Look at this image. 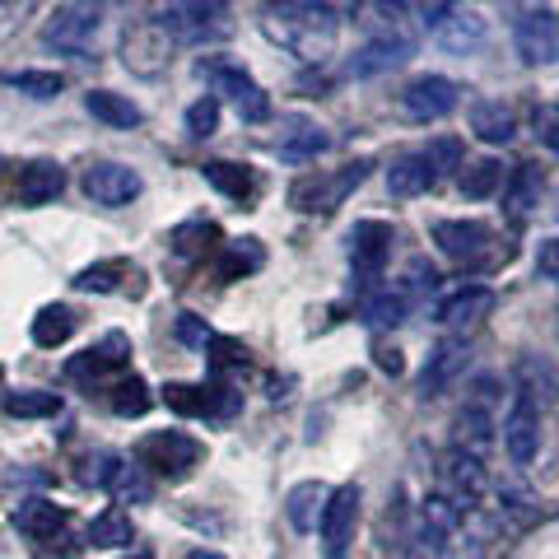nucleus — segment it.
<instances>
[{"instance_id": "37998d69", "label": "nucleus", "mask_w": 559, "mask_h": 559, "mask_svg": "<svg viewBox=\"0 0 559 559\" xmlns=\"http://www.w3.org/2000/svg\"><path fill=\"white\" fill-rule=\"evenodd\" d=\"M518 378H522V388H518V392H527L532 401H536V396H550V392L559 388L555 369H550V364H540L536 355H527V359L518 364Z\"/></svg>"}, {"instance_id": "412c9836", "label": "nucleus", "mask_w": 559, "mask_h": 559, "mask_svg": "<svg viewBox=\"0 0 559 559\" xmlns=\"http://www.w3.org/2000/svg\"><path fill=\"white\" fill-rule=\"evenodd\" d=\"M466 364H471L466 336H452V341H443V345L429 355L425 373H419V392H425V396H439L443 388H452V382H457V378L466 373Z\"/></svg>"}, {"instance_id": "473e14b6", "label": "nucleus", "mask_w": 559, "mask_h": 559, "mask_svg": "<svg viewBox=\"0 0 559 559\" xmlns=\"http://www.w3.org/2000/svg\"><path fill=\"white\" fill-rule=\"evenodd\" d=\"M103 489H108L112 499H121V503H150V499H154L150 471H140V466H131V462H117Z\"/></svg>"}, {"instance_id": "4c0bfd02", "label": "nucleus", "mask_w": 559, "mask_h": 559, "mask_svg": "<svg viewBox=\"0 0 559 559\" xmlns=\"http://www.w3.org/2000/svg\"><path fill=\"white\" fill-rule=\"evenodd\" d=\"M90 546L98 550H117V546H131V518L121 509H108L90 522Z\"/></svg>"}, {"instance_id": "9b49d317", "label": "nucleus", "mask_w": 559, "mask_h": 559, "mask_svg": "<svg viewBox=\"0 0 559 559\" xmlns=\"http://www.w3.org/2000/svg\"><path fill=\"white\" fill-rule=\"evenodd\" d=\"M178 47L168 38V33L159 28V20H140V24H131L127 28V38H121V66L131 70V75H164L168 70V51Z\"/></svg>"}, {"instance_id": "b1692460", "label": "nucleus", "mask_w": 559, "mask_h": 559, "mask_svg": "<svg viewBox=\"0 0 559 559\" xmlns=\"http://www.w3.org/2000/svg\"><path fill=\"white\" fill-rule=\"evenodd\" d=\"M326 145H331V135L318 127V121H308V117H289L285 131L275 135V154H280V159H289V164L318 159V154H326Z\"/></svg>"}, {"instance_id": "8fccbe9b", "label": "nucleus", "mask_w": 559, "mask_h": 559, "mask_svg": "<svg viewBox=\"0 0 559 559\" xmlns=\"http://www.w3.org/2000/svg\"><path fill=\"white\" fill-rule=\"evenodd\" d=\"M33 10H38V0H0V24H20Z\"/></svg>"}, {"instance_id": "de8ad7c7", "label": "nucleus", "mask_w": 559, "mask_h": 559, "mask_svg": "<svg viewBox=\"0 0 559 559\" xmlns=\"http://www.w3.org/2000/svg\"><path fill=\"white\" fill-rule=\"evenodd\" d=\"M178 341H187V345H197V349H205L210 341H215V336H210V326L197 318V312H182V318H178Z\"/></svg>"}, {"instance_id": "4be33fe9", "label": "nucleus", "mask_w": 559, "mask_h": 559, "mask_svg": "<svg viewBox=\"0 0 559 559\" xmlns=\"http://www.w3.org/2000/svg\"><path fill=\"white\" fill-rule=\"evenodd\" d=\"M540 191H546V173H540L536 164H518L509 187H503V215H509V224H527L536 215L540 205Z\"/></svg>"}, {"instance_id": "3c124183", "label": "nucleus", "mask_w": 559, "mask_h": 559, "mask_svg": "<svg viewBox=\"0 0 559 559\" xmlns=\"http://www.w3.org/2000/svg\"><path fill=\"white\" fill-rule=\"evenodd\" d=\"M536 135L546 140V145L559 154V112H546V117H536Z\"/></svg>"}, {"instance_id": "2eb2a0df", "label": "nucleus", "mask_w": 559, "mask_h": 559, "mask_svg": "<svg viewBox=\"0 0 559 559\" xmlns=\"http://www.w3.org/2000/svg\"><path fill=\"white\" fill-rule=\"evenodd\" d=\"M513 47L522 66H559V14L555 10L522 14L513 28Z\"/></svg>"}, {"instance_id": "cd10ccee", "label": "nucleus", "mask_w": 559, "mask_h": 559, "mask_svg": "<svg viewBox=\"0 0 559 559\" xmlns=\"http://www.w3.org/2000/svg\"><path fill=\"white\" fill-rule=\"evenodd\" d=\"M66 522H70L66 509H57L51 499H24L20 513H14V527L33 540H57L66 532Z\"/></svg>"}, {"instance_id": "39448f33", "label": "nucleus", "mask_w": 559, "mask_h": 559, "mask_svg": "<svg viewBox=\"0 0 559 559\" xmlns=\"http://www.w3.org/2000/svg\"><path fill=\"white\" fill-rule=\"evenodd\" d=\"M369 159H355L345 168H331V173H308L289 187V205L304 210V215H331L336 205H345V197L355 191L364 178H369Z\"/></svg>"}, {"instance_id": "7ed1b4c3", "label": "nucleus", "mask_w": 559, "mask_h": 559, "mask_svg": "<svg viewBox=\"0 0 559 559\" xmlns=\"http://www.w3.org/2000/svg\"><path fill=\"white\" fill-rule=\"evenodd\" d=\"M154 20L178 47H210L234 33V5L229 0H168Z\"/></svg>"}, {"instance_id": "6e6552de", "label": "nucleus", "mask_w": 559, "mask_h": 559, "mask_svg": "<svg viewBox=\"0 0 559 559\" xmlns=\"http://www.w3.org/2000/svg\"><path fill=\"white\" fill-rule=\"evenodd\" d=\"M452 532H457V509L443 495L425 499L406 536V559H452Z\"/></svg>"}, {"instance_id": "58836bf2", "label": "nucleus", "mask_w": 559, "mask_h": 559, "mask_svg": "<svg viewBox=\"0 0 559 559\" xmlns=\"http://www.w3.org/2000/svg\"><path fill=\"white\" fill-rule=\"evenodd\" d=\"M219 238V229H215V219H187V224H178V229H173V252L178 257H201L210 242Z\"/></svg>"}, {"instance_id": "72a5a7b5", "label": "nucleus", "mask_w": 559, "mask_h": 559, "mask_svg": "<svg viewBox=\"0 0 559 559\" xmlns=\"http://www.w3.org/2000/svg\"><path fill=\"white\" fill-rule=\"evenodd\" d=\"M499 182H503V164H499V159L462 164V178H457V187H462V197H466V201H485V197H495Z\"/></svg>"}, {"instance_id": "f3484780", "label": "nucleus", "mask_w": 559, "mask_h": 559, "mask_svg": "<svg viewBox=\"0 0 559 559\" xmlns=\"http://www.w3.org/2000/svg\"><path fill=\"white\" fill-rule=\"evenodd\" d=\"M503 448H509L513 466H532L540 448V406L527 392H513L509 415H503Z\"/></svg>"}, {"instance_id": "0eeeda50", "label": "nucleus", "mask_w": 559, "mask_h": 559, "mask_svg": "<svg viewBox=\"0 0 559 559\" xmlns=\"http://www.w3.org/2000/svg\"><path fill=\"white\" fill-rule=\"evenodd\" d=\"M197 70H201L210 84H215V94H224V98L234 103V112H238L242 121H266V117H271V94L261 90V84H257L242 66L210 57V61H201Z\"/></svg>"}, {"instance_id": "09e8293b", "label": "nucleus", "mask_w": 559, "mask_h": 559, "mask_svg": "<svg viewBox=\"0 0 559 559\" xmlns=\"http://www.w3.org/2000/svg\"><path fill=\"white\" fill-rule=\"evenodd\" d=\"M536 271L546 275V280H559V238H546V242H540V252H536Z\"/></svg>"}, {"instance_id": "f03ea898", "label": "nucleus", "mask_w": 559, "mask_h": 559, "mask_svg": "<svg viewBox=\"0 0 559 559\" xmlns=\"http://www.w3.org/2000/svg\"><path fill=\"white\" fill-rule=\"evenodd\" d=\"M112 10H117V0H70L66 10H57V20L43 28V43L75 61H90L112 24Z\"/></svg>"}, {"instance_id": "20e7f679", "label": "nucleus", "mask_w": 559, "mask_h": 559, "mask_svg": "<svg viewBox=\"0 0 559 559\" xmlns=\"http://www.w3.org/2000/svg\"><path fill=\"white\" fill-rule=\"evenodd\" d=\"M201 457H205V443L182 429H159L135 443V466L150 471V476H164V480H187L191 471L201 466Z\"/></svg>"}, {"instance_id": "49530a36", "label": "nucleus", "mask_w": 559, "mask_h": 559, "mask_svg": "<svg viewBox=\"0 0 559 559\" xmlns=\"http://www.w3.org/2000/svg\"><path fill=\"white\" fill-rule=\"evenodd\" d=\"M425 154H429V164H433L439 178H443L448 168H462V145H457V140H439V145L425 150Z\"/></svg>"}, {"instance_id": "5fc2aeb1", "label": "nucleus", "mask_w": 559, "mask_h": 559, "mask_svg": "<svg viewBox=\"0 0 559 559\" xmlns=\"http://www.w3.org/2000/svg\"><path fill=\"white\" fill-rule=\"evenodd\" d=\"M392 5H406V10H411V0H392Z\"/></svg>"}, {"instance_id": "423d86ee", "label": "nucleus", "mask_w": 559, "mask_h": 559, "mask_svg": "<svg viewBox=\"0 0 559 559\" xmlns=\"http://www.w3.org/2000/svg\"><path fill=\"white\" fill-rule=\"evenodd\" d=\"M425 28L443 51H452V57H466V51H476L489 38L485 14L476 5H466V0H439V5L425 14Z\"/></svg>"}, {"instance_id": "4468645a", "label": "nucleus", "mask_w": 559, "mask_h": 559, "mask_svg": "<svg viewBox=\"0 0 559 559\" xmlns=\"http://www.w3.org/2000/svg\"><path fill=\"white\" fill-rule=\"evenodd\" d=\"M439 480H443V499L457 513H466V509H476L480 495H485V462L466 448H452L439 466Z\"/></svg>"}, {"instance_id": "864d4df0", "label": "nucleus", "mask_w": 559, "mask_h": 559, "mask_svg": "<svg viewBox=\"0 0 559 559\" xmlns=\"http://www.w3.org/2000/svg\"><path fill=\"white\" fill-rule=\"evenodd\" d=\"M187 559H224V555H219V550H205V546H201V550H191Z\"/></svg>"}, {"instance_id": "603ef678", "label": "nucleus", "mask_w": 559, "mask_h": 559, "mask_svg": "<svg viewBox=\"0 0 559 559\" xmlns=\"http://www.w3.org/2000/svg\"><path fill=\"white\" fill-rule=\"evenodd\" d=\"M378 369L401 373V355H396V349H378Z\"/></svg>"}, {"instance_id": "7c9ffc66", "label": "nucleus", "mask_w": 559, "mask_h": 559, "mask_svg": "<svg viewBox=\"0 0 559 559\" xmlns=\"http://www.w3.org/2000/svg\"><path fill=\"white\" fill-rule=\"evenodd\" d=\"M121 280H131V261L112 257V261H94V266H84L70 285H75L80 294H112V289H121Z\"/></svg>"}, {"instance_id": "c9c22d12", "label": "nucleus", "mask_w": 559, "mask_h": 559, "mask_svg": "<svg viewBox=\"0 0 559 559\" xmlns=\"http://www.w3.org/2000/svg\"><path fill=\"white\" fill-rule=\"evenodd\" d=\"M261 261H266V252H261L257 238H238V242H224V257H219V280H242L261 271Z\"/></svg>"}, {"instance_id": "c03bdc74", "label": "nucleus", "mask_w": 559, "mask_h": 559, "mask_svg": "<svg viewBox=\"0 0 559 559\" xmlns=\"http://www.w3.org/2000/svg\"><path fill=\"white\" fill-rule=\"evenodd\" d=\"M187 131L197 140L215 135L219 131V98H197V103H191V108H187Z\"/></svg>"}, {"instance_id": "a211bd4d", "label": "nucleus", "mask_w": 559, "mask_h": 559, "mask_svg": "<svg viewBox=\"0 0 559 559\" xmlns=\"http://www.w3.org/2000/svg\"><path fill=\"white\" fill-rule=\"evenodd\" d=\"M80 187H84V197H90L94 205H131L135 197H140V173L135 168H127V164H112V159H98V164H90L84 168V178H80Z\"/></svg>"}, {"instance_id": "2f4dec72", "label": "nucleus", "mask_w": 559, "mask_h": 559, "mask_svg": "<svg viewBox=\"0 0 559 559\" xmlns=\"http://www.w3.org/2000/svg\"><path fill=\"white\" fill-rule=\"evenodd\" d=\"M70 336H75V312H70L66 304H47L38 318H33V345L57 349V345H66Z\"/></svg>"}, {"instance_id": "dca6fc26", "label": "nucleus", "mask_w": 559, "mask_h": 559, "mask_svg": "<svg viewBox=\"0 0 559 559\" xmlns=\"http://www.w3.org/2000/svg\"><path fill=\"white\" fill-rule=\"evenodd\" d=\"M462 103V90L448 75H419L401 90V112L411 121H443Z\"/></svg>"}, {"instance_id": "1a4fd4ad", "label": "nucleus", "mask_w": 559, "mask_h": 559, "mask_svg": "<svg viewBox=\"0 0 559 559\" xmlns=\"http://www.w3.org/2000/svg\"><path fill=\"white\" fill-rule=\"evenodd\" d=\"M433 242H439L443 257H452L457 266H471V271H480L495 257V229L480 219H439L433 224Z\"/></svg>"}, {"instance_id": "a19ab883", "label": "nucleus", "mask_w": 559, "mask_h": 559, "mask_svg": "<svg viewBox=\"0 0 559 559\" xmlns=\"http://www.w3.org/2000/svg\"><path fill=\"white\" fill-rule=\"evenodd\" d=\"M406 312H411V294L406 289H378L373 299H369V322L373 326H396V322H406Z\"/></svg>"}, {"instance_id": "79ce46f5", "label": "nucleus", "mask_w": 559, "mask_h": 559, "mask_svg": "<svg viewBox=\"0 0 559 559\" xmlns=\"http://www.w3.org/2000/svg\"><path fill=\"white\" fill-rule=\"evenodd\" d=\"M154 406V396H150V388H145V382H140L135 373L127 378V373H121L117 382H112V411L117 415H145Z\"/></svg>"}, {"instance_id": "f704fd0d", "label": "nucleus", "mask_w": 559, "mask_h": 559, "mask_svg": "<svg viewBox=\"0 0 559 559\" xmlns=\"http://www.w3.org/2000/svg\"><path fill=\"white\" fill-rule=\"evenodd\" d=\"M205 173V182L215 187V191H224L229 201H248L252 191H257V178L248 168H238V164H224V159H215V164H205L201 168Z\"/></svg>"}, {"instance_id": "5701e85b", "label": "nucleus", "mask_w": 559, "mask_h": 559, "mask_svg": "<svg viewBox=\"0 0 559 559\" xmlns=\"http://www.w3.org/2000/svg\"><path fill=\"white\" fill-rule=\"evenodd\" d=\"M61 191H66V168L57 159H33L20 168V187H14L20 205H51Z\"/></svg>"}, {"instance_id": "bb28decb", "label": "nucleus", "mask_w": 559, "mask_h": 559, "mask_svg": "<svg viewBox=\"0 0 559 559\" xmlns=\"http://www.w3.org/2000/svg\"><path fill=\"white\" fill-rule=\"evenodd\" d=\"M471 131H476L485 145H509L518 135V112L509 103H495V98H480L471 103Z\"/></svg>"}, {"instance_id": "a18cd8bd", "label": "nucleus", "mask_w": 559, "mask_h": 559, "mask_svg": "<svg viewBox=\"0 0 559 559\" xmlns=\"http://www.w3.org/2000/svg\"><path fill=\"white\" fill-rule=\"evenodd\" d=\"M205 349H210V369L215 373H229V369H242V364H248V349H242L238 341H229V336H215Z\"/></svg>"}, {"instance_id": "f257e3e1", "label": "nucleus", "mask_w": 559, "mask_h": 559, "mask_svg": "<svg viewBox=\"0 0 559 559\" xmlns=\"http://www.w3.org/2000/svg\"><path fill=\"white\" fill-rule=\"evenodd\" d=\"M261 33L289 57L322 66L341 43V14L326 0H271L261 10Z\"/></svg>"}, {"instance_id": "e433bc0d", "label": "nucleus", "mask_w": 559, "mask_h": 559, "mask_svg": "<svg viewBox=\"0 0 559 559\" xmlns=\"http://www.w3.org/2000/svg\"><path fill=\"white\" fill-rule=\"evenodd\" d=\"M5 411H10L14 419H51V415H61V396H57V392H38V388L10 392V396H5Z\"/></svg>"}, {"instance_id": "aec40b11", "label": "nucleus", "mask_w": 559, "mask_h": 559, "mask_svg": "<svg viewBox=\"0 0 559 559\" xmlns=\"http://www.w3.org/2000/svg\"><path fill=\"white\" fill-rule=\"evenodd\" d=\"M489 312H495V289H485V285H466L457 289L452 299H443L439 308V322L452 331V336H466V331H476Z\"/></svg>"}, {"instance_id": "9d476101", "label": "nucleus", "mask_w": 559, "mask_h": 559, "mask_svg": "<svg viewBox=\"0 0 559 559\" xmlns=\"http://www.w3.org/2000/svg\"><path fill=\"white\" fill-rule=\"evenodd\" d=\"M355 527H359V485H341L331 489L318 518V536L326 559H345L349 546H355Z\"/></svg>"}, {"instance_id": "6ab92c4d", "label": "nucleus", "mask_w": 559, "mask_h": 559, "mask_svg": "<svg viewBox=\"0 0 559 559\" xmlns=\"http://www.w3.org/2000/svg\"><path fill=\"white\" fill-rule=\"evenodd\" d=\"M127 364H131V341L121 336V331H108L98 345H90L84 355H75L66 364V378H75V382H98V378H108V373H127Z\"/></svg>"}, {"instance_id": "c85d7f7f", "label": "nucleus", "mask_w": 559, "mask_h": 559, "mask_svg": "<svg viewBox=\"0 0 559 559\" xmlns=\"http://www.w3.org/2000/svg\"><path fill=\"white\" fill-rule=\"evenodd\" d=\"M84 108H90V117H98L103 127H117V131H131V127H140V121H145V112H140L127 94H112V90L84 94Z\"/></svg>"}, {"instance_id": "393cba45", "label": "nucleus", "mask_w": 559, "mask_h": 559, "mask_svg": "<svg viewBox=\"0 0 559 559\" xmlns=\"http://www.w3.org/2000/svg\"><path fill=\"white\" fill-rule=\"evenodd\" d=\"M476 392L480 396L466 401V411L457 415V448H466V452H476V457H480L485 443H489V429H495V415H489V406H495V396H489V392H495V382L485 378Z\"/></svg>"}, {"instance_id": "f8f14e48", "label": "nucleus", "mask_w": 559, "mask_h": 559, "mask_svg": "<svg viewBox=\"0 0 559 559\" xmlns=\"http://www.w3.org/2000/svg\"><path fill=\"white\" fill-rule=\"evenodd\" d=\"M164 401L168 411L178 415H191V419H229L238 411V392L229 388V382H168L164 388Z\"/></svg>"}, {"instance_id": "ea45409f", "label": "nucleus", "mask_w": 559, "mask_h": 559, "mask_svg": "<svg viewBox=\"0 0 559 559\" xmlns=\"http://www.w3.org/2000/svg\"><path fill=\"white\" fill-rule=\"evenodd\" d=\"M10 90H20L28 98H57L66 90V80L57 75V70H10L5 75Z\"/></svg>"}, {"instance_id": "ddd939ff", "label": "nucleus", "mask_w": 559, "mask_h": 559, "mask_svg": "<svg viewBox=\"0 0 559 559\" xmlns=\"http://www.w3.org/2000/svg\"><path fill=\"white\" fill-rule=\"evenodd\" d=\"M392 224H382V219H359L355 229L345 234V252H349V266H355V275L369 285V280L382 275V266H388V257H392Z\"/></svg>"}, {"instance_id": "c756f323", "label": "nucleus", "mask_w": 559, "mask_h": 559, "mask_svg": "<svg viewBox=\"0 0 559 559\" xmlns=\"http://www.w3.org/2000/svg\"><path fill=\"white\" fill-rule=\"evenodd\" d=\"M326 495H331V489H322L318 480H304V485H294V489H289L285 513H289V522H294V532H312V527H318Z\"/></svg>"}, {"instance_id": "a878e982", "label": "nucleus", "mask_w": 559, "mask_h": 559, "mask_svg": "<svg viewBox=\"0 0 559 559\" xmlns=\"http://www.w3.org/2000/svg\"><path fill=\"white\" fill-rule=\"evenodd\" d=\"M439 182V173H433L429 164V154H401V159L388 168V191L396 201H415V197H425V191Z\"/></svg>"}]
</instances>
